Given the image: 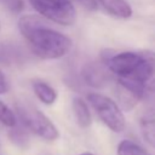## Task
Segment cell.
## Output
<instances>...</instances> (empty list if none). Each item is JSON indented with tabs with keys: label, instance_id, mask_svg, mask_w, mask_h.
<instances>
[{
	"label": "cell",
	"instance_id": "1",
	"mask_svg": "<svg viewBox=\"0 0 155 155\" xmlns=\"http://www.w3.org/2000/svg\"><path fill=\"white\" fill-rule=\"evenodd\" d=\"M18 28L31 52L42 59H58L71 50V39L48 27L38 16H22L18 21Z\"/></svg>",
	"mask_w": 155,
	"mask_h": 155
},
{
	"label": "cell",
	"instance_id": "2",
	"mask_svg": "<svg viewBox=\"0 0 155 155\" xmlns=\"http://www.w3.org/2000/svg\"><path fill=\"white\" fill-rule=\"evenodd\" d=\"M15 107L21 124L28 131L48 142L56 140L59 137V132L53 122L30 102L17 101Z\"/></svg>",
	"mask_w": 155,
	"mask_h": 155
},
{
	"label": "cell",
	"instance_id": "3",
	"mask_svg": "<svg viewBox=\"0 0 155 155\" xmlns=\"http://www.w3.org/2000/svg\"><path fill=\"white\" fill-rule=\"evenodd\" d=\"M88 104L93 108L99 120L113 132L120 133L126 127V120L122 109L119 107L116 101L110 97L98 93L91 92L86 96Z\"/></svg>",
	"mask_w": 155,
	"mask_h": 155
},
{
	"label": "cell",
	"instance_id": "4",
	"mask_svg": "<svg viewBox=\"0 0 155 155\" xmlns=\"http://www.w3.org/2000/svg\"><path fill=\"white\" fill-rule=\"evenodd\" d=\"M29 2L38 13L53 23L71 25L76 19V10L70 0H29Z\"/></svg>",
	"mask_w": 155,
	"mask_h": 155
},
{
	"label": "cell",
	"instance_id": "5",
	"mask_svg": "<svg viewBox=\"0 0 155 155\" xmlns=\"http://www.w3.org/2000/svg\"><path fill=\"white\" fill-rule=\"evenodd\" d=\"M81 78L84 82L94 88H103L110 80L109 70L103 63L87 62L81 69Z\"/></svg>",
	"mask_w": 155,
	"mask_h": 155
},
{
	"label": "cell",
	"instance_id": "6",
	"mask_svg": "<svg viewBox=\"0 0 155 155\" xmlns=\"http://www.w3.org/2000/svg\"><path fill=\"white\" fill-rule=\"evenodd\" d=\"M98 5L109 16L117 19H128L133 12L127 0H98Z\"/></svg>",
	"mask_w": 155,
	"mask_h": 155
},
{
	"label": "cell",
	"instance_id": "7",
	"mask_svg": "<svg viewBox=\"0 0 155 155\" xmlns=\"http://www.w3.org/2000/svg\"><path fill=\"white\" fill-rule=\"evenodd\" d=\"M139 130L143 139L155 149V108L148 109L140 115Z\"/></svg>",
	"mask_w": 155,
	"mask_h": 155
},
{
	"label": "cell",
	"instance_id": "8",
	"mask_svg": "<svg viewBox=\"0 0 155 155\" xmlns=\"http://www.w3.org/2000/svg\"><path fill=\"white\" fill-rule=\"evenodd\" d=\"M24 52L12 42H0V63L4 65L22 64L24 62Z\"/></svg>",
	"mask_w": 155,
	"mask_h": 155
},
{
	"label": "cell",
	"instance_id": "9",
	"mask_svg": "<svg viewBox=\"0 0 155 155\" xmlns=\"http://www.w3.org/2000/svg\"><path fill=\"white\" fill-rule=\"evenodd\" d=\"M71 107L76 124L81 128H88L92 124V115L87 105V102L81 97H74Z\"/></svg>",
	"mask_w": 155,
	"mask_h": 155
},
{
	"label": "cell",
	"instance_id": "10",
	"mask_svg": "<svg viewBox=\"0 0 155 155\" xmlns=\"http://www.w3.org/2000/svg\"><path fill=\"white\" fill-rule=\"evenodd\" d=\"M33 90H34L35 96L44 104L51 105L57 99V92H56V90L51 85H48L47 82H45L42 80H34L33 81Z\"/></svg>",
	"mask_w": 155,
	"mask_h": 155
},
{
	"label": "cell",
	"instance_id": "11",
	"mask_svg": "<svg viewBox=\"0 0 155 155\" xmlns=\"http://www.w3.org/2000/svg\"><path fill=\"white\" fill-rule=\"evenodd\" d=\"M115 94L117 98V104L121 109L124 110H131L139 101V98L126 86H124L122 84L116 81V90H115Z\"/></svg>",
	"mask_w": 155,
	"mask_h": 155
},
{
	"label": "cell",
	"instance_id": "12",
	"mask_svg": "<svg viewBox=\"0 0 155 155\" xmlns=\"http://www.w3.org/2000/svg\"><path fill=\"white\" fill-rule=\"evenodd\" d=\"M117 155H145L147 150L131 139H122L117 144Z\"/></svg>",
	"mask_w": 155,
	"mask_h": 155
},
{
	"label": "cell",
	"instance_id": "13",
	"mask_svg": "<svg viewBox=\"0 0 155 155\" xmlns=\"http://www.w3.org/2000/svg\"><path fill=\"white\" fill-rule=\"evenodd\" d=\"M10 138L13 143H16L17 145L25 148L29 143V134H28V130L21 124V125H16L12 126V130L10 131Z\"/></svg>",
	"mask_w": 155,
	"mask_h": 155
},
{
	"label": "cell",
	"instance_id": "14",
	"mask_svg": "<svg viewBox=\"0 0 155 155\" xmlns=\"http://www.w3.org/2000/svg\"><path fill=\"white\" fill-rule=\"evenodd\" d=\"M0 122L8 127L15 126L17 122V119H16L13 111L6 104H4L1 101H0Z\"/></svg>",
	"mask_w": 155,
	"mask_h": 155
},
{
	"label": "cell",
	"instance_id": "15",
	"mask_svg": "<svg viewBox=\"0 0 155 155\" xmlns=\"http://www.w3.org/2000/svg\"><path fill=\"white\" fill-rule=\"evenodd\" d=\"M0 2L13 13H19L24 8L23 0H0Z\"/></svg>",
	"mask_w": 155,
	"mask_h": 155
},
{
	"label": "cell",
	"instance_id": "16",
	"mask_svg": "<svg viewBox=\"0 0 155 155\" xmlns=\"http://www.w3.org/2000/svg\"><path fill=\"white\" fill-rule=\"evenodd\" d=\"M70 1H76V2L80 4L84 8L90 10V11L98 10V7H99V5H98V0H70Z\"/></svg>",
	"mask_w": 155,
	"mask_h": 155
},
{
	"label": "cell",
	"instance_id": "17",
	"mask_svg": "<svg viewBox=\"0 0 155 155\" xmlns=\"http://www.w3.org/2000/svg\"><path fill=\"white\" fill-rule=\"evenodd\" d=\"M10 88V84L6 79V76L4 75V73L0 70V94L1 93H6Z\"/></svg>",
	"mask_w": 155,
	"mask_h": 155
},
{
	"label": "cell",
	"instance_id": "18",
	"mask_svg": "<svg viewBox=\"0 0 155 155\" xmlns=\"http://www.w3.org/2000/svg\"><path fill=\"white\" fill-rule=\"evenodd\" d=\"M79 155H96V154H93V153H81V154H79Z\"/></svg>",
	"mask_w": 155,
	"mask_h": 155
},
{
	"label": "cell",
	"instance_id": "19",
	"mask_svg": "<svg viewBox=\"0 0 155 155\" xmlns=\"http://www.w3.org/2000/svg\"><path fill=\"white\" fill-rule=\"evenodd\" d=\"M145 155H150V154H148V153H147V154H145Z\"/></svg>",
	"mask_w": 155,
	"mask_h": 155
},
{
	"label": "cell",
	"instance_id": "20",
	"mask_svg": "<svg viewBox=\"0 0 155 155\" xmlns=\"http://www.w3.org/2000/svg\"><path fill=\"white\" fill-rule=\"evenodd\" d=\"M0 28H1V25H0Z\"/></svg>",
	"mask_w": 155,
	"mask_h": 155
}]
</instances>
